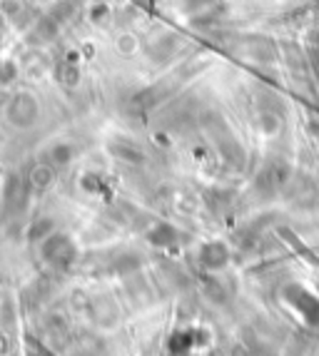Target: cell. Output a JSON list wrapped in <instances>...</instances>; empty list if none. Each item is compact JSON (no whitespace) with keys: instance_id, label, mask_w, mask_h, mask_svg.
<instances>
[{"instance_id":"obj_1","label":"cell","mask_w":319,"mask_h":356,"mask_svg":"<svg viewBox=\"0 0 319 356\" xmlns=\"http://www.w3.org/2000/svg\"><path fill=\"white\" fill-rule=\"evenodd\" d=\"M38 115H40V107H38V100L30 92H15V95L8 100L6 107V118L13 127H25L36 125Z\"/></svg>"},{"instance_id":"obj_2","label":"cell","mask_w":319,"mask_h":356,"mask_svg":"<svg viewBox=\"0 0 319 356\" xmlns=\"http://www.w3.org/2000/svg\"><path fill=\"white\" fill-rule=\"evenodd\" d=\"M42 257H45L53 267H68L72 259H75V247L68 237L63 234H53L47 237L45 244H42Z\"/></svg>"},{"instance_id":"obj_3","label":"cell","mask_w":319,"mask_h":356,"mask_svg":"<svg viewBox=\"0 0 319 356\" xmlns=\"http://www.w3.org/2000/svg\"><path fill=\"white\" fill-rule=\"evenodd\" d=\"M28 184L20 177H10L6 184V197H3V212L18 214L25 204V195H28Z\"/></svg>"},{"instance_id":"obj_4","label":"cell","mask_w":319,"mask_h":356,"mask_svg":"<svg viewBox=\"0 0 319 356\" xmlns=\"http://www.w3.org/2000/svg\"><path fill=\"white\" fill-rule=\"evenodd\" d=\"M297 294V302L295 307L299 309V314L304 316V321L307 324H312V327H319V302L312 297V294H307L304 289H292Z\"/></svg>"},{"instance_id":"obj_5","label":"cell","mask_w":319,"mask_h":356,"mask_svg":"<svg viewBox=\"0 0 319 356\" xmlns=\"http://www.w3.org/2000/svg\"><path fill=\"white\" fill-rule=\"evenodd\" d=\"M200 259H202V264H205V267L217 269V267H222V264L227 261V250L222 247V244L210 242V244H205V247H202Z\"/></svg>"},{"instance_id":"obj_6","label":"cell","mask_w":319,"mask_h":356,"mask_svg":"<svg viewBox=\"0 0 319 356\" xmlns=\"http://www.w3.org/2000/svg\"><path fill=\"white\" fill-rule=\"evenodd\" d=\"M50 182H53V170H50L47 165H38L28 177L30 190H45Z\"/></svg>"},{"instance_id":"obj_7","label":"cell","mask_w":319,"mask_h":356,"mask_svg":"<svg viewBox=\"0 0 319 356\" xmlns=\"http://www.w3.org/2000/svg\"><path fill=\"white\" fill-rule=\"evenodd\" d=\"M50 229H53V222H50V220H40V222H36V225L30 227L28 237L30 239H42V237H47V234H50Z\"/></svg>"},{"instance_id":"obj_8","label":"cell","mask_w":319,"mask_h":356,"mask_svg":"<svg viewBox=\"0 0 319 356\" xmlns=\"http://www.w3.org/2000/svg\"><path fill=\"white\" fill-rule=\"evenodd\" d=\"M53 160H55V165H63V162H68V160H70V149H68V147H55L53 149Z\"/></svg>"}]
</instances>
